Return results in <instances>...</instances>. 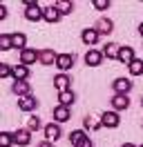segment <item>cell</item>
Returning a JSON list of instances; mask_svg holds the SVG:
<instances>
[{
  "instance_id": "6da1fadb",
  "label": "cell",
  "mask_w": 143,
  "mask_h": 147,
  "mask_svg": "<svg viewBox=\"0 0 143 147\" xmlns=\"http://www.w3.org/2000/svg\"><path fill=\"white\" fill-rule=\"evenodd\" d=\"M43 11L40 9V5L34 2V0H25V18L29 22H38V20H43Z\"/></svg>"
},
{
  "instance_id": "7a4b0ae2",
  "label": "cell",
  "mask_w": 143,
  "mask_h": 147,
  "mask_svg": "<svg viewBox=\"0 0 143 147\" xmlns=\"http://www.w3.org/2000/svg\"><path fill=\"white\" fill-rule=\"evenodd\" d=\"M101 123H103V127L114 129L121 125V116H118V111H103L101 114Z\"/></svg>"
},
{
  "instance_id": "3957f363",
  "label": "cell",
  "mask_w": 143,
  "mask_h": 147,
  "mask_svg": "<svg viewBox=\"0 0 143 147\" xmlns=\"http://www.w3.org/2000/svg\"><path fill=\"white\" fill-rule=\"evenodd\" d=\"M45 140H49V143H56L58 138L63 136V129L58 123H49V125H45Z\"/></svg>"
},
{
  "instance_id": "277c9868",
  "label": "cell",
  "mask_w": 143,
  "mask_h": 147,
  "mask_svg": "<svg viewBox=\"0 0 143 147\" xmlns=\"http://www.w3.org/2000/svg\"><path fill=\"white\" fill-rule=\"evenodd\" d=\"M74 54H58V60H56V67L61 69V74H67L74 67Z\"/></svg>"
},
{
  "instance_id": "5b68a950",
  "label": "cell",
  "mask_w": 143,
  "mask_h": 147,
  "mask_svg": "<svg viewBox=\"0 0 143 147\" xmlns=\"http://www.w3.org/2000/svg\"><path fill=\"white\" fill-rule=\"evenodd\" d=\"M98 36H101V34H98L94 27H87V29H83V34H80V40H83V42H85L87 47H94V45L98 42Z\"/></svg>"
},
{
  "instance_id": "8992f818",
  "label": "cell",
  "mask_w": 143,
  "mask_h": 147,
  "mask_svg": "<svg viewBox=\"0 0 143 147\" xmlns=\"http://www.w3.org/2000/svg\"><path fill=\"white\" fill-rule=\"evenodd\" d=\"M11 89H14V94H16V96H20V98L31 96V85L27 83V80H14Z\"/></svg>"
},
{
  "instance_id": "52a82bcc",
  "label": "cell",
  "mask_w": 143,
  "mask_h": 147,
  "mask_svg": "<svg viewBox=\"0 0 143 147\" xmlns=\"http://www.w3.org/2000/svg\"><path fill=\"white\" fill-rule=\"evenodd\" d=\"M112 87H114V94H130V89H132V80L130 78H116L114 83H112Z\"/></svg>"
},
{
  "instance_id": "ba28073f",
  "label": "cell",
  "mask_w": 143,
  "mask_h": 147,
  "mask_svg": "<svg viewBox=\"0 0 143 147\" xmlns=\"http://www.w3.org/2000/svg\"><path fill=\"white\" fill-rule=\"evenodd\" d=\"M69 83H72V78L67 76V74H58V76L54 78V87L58 89V94L69 92V89H72V87H69Z\"/></svg>"
},
{
  "instance_id": "9c48e42d",
  "label": "cell",
  "mask_w": 143,
  "mask_h": 147,
  "mask_svg": "<svg viewBox=\"0 0 143 147\" xmlns=\"http://www.w3.org/2000/svg\"><path fill=\"white\" fill-rule=\"evenodd\" d=\"M36 107H38V98H34V96L18 98V109H20V111H34Z\"/></svg>"
},
{
  "instance_id": "30bf717a",
  "label": "cell",
  "mask_w": 143,
  "mask_h": 147,
  "mask_svg": "<svg viewBox=\"0 0 143 147\" xmlns=\"http://www.w3.org/2000/svg\"><path fill=\"white\" fill-rule=\"evenodd\" d=\"M103 51H98V49H89L87 54H85V63L89 65V67H98V65L103 63Z\"/></svg>"
},
{
  "instance_id": "8fae6325",
  "label": "cell",
  "mask_w": 143,
  "mask_h": 147,
  "mask_svg": "<svg viewBox=\"0 0 143 147\" xmlns=\"http://www.w3.org/2000/svg\"><path fill=\"white\" fill-rule=\"evenodd\" d=\"M36 60H38V51L36 49H22L20 51V65H25V67H29V65H34Z\"/></svg>"
},
{
  "instance_id": "7c38bea8",
  "label": "cell",
  "mask_w": 143,
  "mask_h": 147,
  "mask_svg": "<svg viewBox=\"0 0 143 147\" xmlns=\"http://www.w3.org/2000/svg\"><path fill=\"white\" fill-rule=\"evenodd\" d=\"M38 60H40V65H56L58 54H54V49H40L38 51Z\"/></svg>"
},
{
  "instance_id": "4fadbf2b",
  "label": "cell",
  "mask_w": 143,
  "mask_h": 147,
  "mask_svg": "<svg viewBox=\"0 0 143 147\" xmlns=\"http://www.w3.org/2000/svg\"><path fill=\"white\" fill-rule=\"evenodd\" d=\"M112 107L114 111H123L130 107V98L125 96V94H114V98H112Z\"/></svg>"
},
{
  "instance_id": "5bb4252c",
  "label": "cell",
  "mask_w": 143,
  "mask_h": 147,
  "mask_svg": "<svg viewBox=\"0 0 143 147\" xmlns=\"http://www.w3.org/2000/svg\"><path fill=\"white\" fill-rule=\"evenodd\" d=\"M69 107H63V105H58V107H54V123H67L69 120Z\"/></svg>"
},
{
  "instance_id": "9a60e30c",
  "label": "cell",
  "mask_w": 143,
  "mask_h": 147,
  "mask_svg": "<svg viewBox=\"0 0 143 147\" xmlns=\"http://www.w3.org/2000/svg\"><path fill=\"white\" fill-rule=\"evenodd\" d=\"M29 140H31V131L29 129H18V131H14V143L20 147L29 145Z\"/></svg>"
},
{
  "instance_id": "2e32d148",
  "label": "cell",
  "mask_w": 143,
  "mask_h": 147,
  "mask_svg": "<svg viewBox=\"0 0 143 147\" xmlns=\"http://www.w3.org/2000/svg\"><path fill=\"white\" fill-rule=\"evenodd\" d=\"M94 29H96L98 34H112V31H114V22L110 18H98V22L94 25Z\"/></svg>"
},
{
  "instance_id": "e0dca14e",
  "label": "cell",
  "mask_w": 143,
  "mask_h": 147,
  "mask_svg": "<svg viewBox=\"0 0 143 147\" xmlns=\"http://www.w3.org/2000/svg\"><path fill=\"white\" fill-rule=\"evenodd\" d=\"M118 54H121V45H116V42H107L103 49V56L110 60H118Z\"/></svg>"
},
{
  "instance_id": "ac0fdd59",
  "label": "cell",
  "mask_w": 143,
  "mask_h": 147,
  "mask_svg": "<svg viewBox=\"0 0 143 147\" xmlns=\"http://www.w3.org/2000/svg\"><path fill=\"white\" fill-rule=\"evenodd\" d=\"M43 20H45V22H49V25H54V22L61 20V13H58V9L52 5V7H47V9L43 11Z\"/></svg>"
},
{
  "instance_id": "d6986e66",
  "label": "cell",
  "mask_w": 143,
  "mask_h": 147,
  "mask_svg": "<svg viewBox=\"0 0 143 147\" xmlns=\"http://www.w3.org/2000/svg\"><path fill=\"white\" fill-rule=\"evenodd\" d=\"M54 7L58 9V13H61V16H67V13H72V11H74V5H72V2H67V0H56V2H54Z\"/></svg>"
},
{
  "instance_id": "ffe728a7",
  "label": "cell",
  "mask_w": 143,
  "mask_h": 147,
  "mask_svg": "<svg viewBox=\"0 0 143 147\" xmlns=\"http://www.w3.org/2000/svg\"><path fill=\"white\" fill-rule=\"evenodd\" d=\"M11 42H14V49H27V36L25 34H11Z\"/></svg>"
},
{
  "instance_id": "44dd1931",
  "label": "cell",
  "mask_w": 143,
  "mask_h": 147,
  "mask_svg": "<svg viewBox=\"0 0 143 147\" xmlns=\"http://www.w3.org/2000/svg\"><path fill=\"white\" fill-rule=\"evenodd\" d=\"M27 78H29V67L16 65L14 67V80H27Z\"/></svg>"
},
{
  "instance_id": "7402d4cb",
  "label": "cell",
  "mask_w": 143,
  "mask_h": 147,
  "mask_svg": "<svg viewBox=\"0 0 143 147\" xmlns=\"http://www.w3.org/2000/svg\"><path fill=\"white\" fill-rule=\"evenodd\" d=\"M118 60L125 65H130L134 60V49L132 47H121V54H118Z\"/></svg>"
},
{
  "instance_id": "603a6c76",
  "label": "cell",
  "mask_w": 143,
  "mask_h": 147,
  "mask_svg": "<svg viewBox=\"0 0 143 147\" xmlns=\"http://www.w3.org/2000/svg\"><path fill=\"white\" fill-rule=\"evenodd\" d=\"M85 138H87V134H85L83 129H74V131H72V134H69V143H72V145H74V147H78L80 143L85 140Z\"/></svg>"
},
{
  "instance_id": "cb8c5ba5",
  "label": "cell",
  "mask_w": 143,
  "mask_h": 147,
  "mask_svg": "<svg viewBox=\"0 0 143 147\" xmlns=\"http://www.w3.org/2000/svg\"><path fill=\"white\" fill-rule=\"evenodd\" d=\"M127 69H130V74H132V76H143V60L134 58L132 63L127 65Z\"/></svg>"
},
{
  "instance_id": "d4e9b609",
  "label": "cell",
  "mask_w": 143,
  "mask_h": 147,
  "mask_svg": "<svg viewBox=\"0 0 143 147\" xmlns=\"http://www.w3.org/2000/svg\"><path fill=\"white\" fill-rule=\"evenodd\" d=\"M74 98H76V96H74V92H63V94H58V100H61V105L63 107H69L72 102H74Z\"/></svg>"
},
{
  "instance_id": "484cf974",
  "label": "cell",
  "mask_w": 143,
  "mask_h": 147,
  "mask_svg": "<svg viewBox=\"0 0 143 147\" xmlns=\"http://www.w3.org/2000/svg\"><path fill=\"white\" fill-rule=\"evenodd\" d=\"M0 49H2V51H9V49H14V42H11V34H2V36H0Z\"/></svg>"
},
{
  "instance_id": "4316f807",
  "label": "cell",
  "mask_w": 143,
  "mask_h": 147,
  "mask_svg": "<svg viewBox=\"0 0 143 147\" xmlns=\"http://www.w3.org/2000/svg\"><path fill=\"white\" fill-rule=\"evenodd\" d=\"M40 127H43L40 118H38V116H29V120H27V129H29V131H38ZM43 129H45V127H43Z\"/></svg>"
},
{
  "instance_id": "83f0119b",
  "label": "cell",
  "mask_w": 143,
  "mask_h": 147,
  "mask_svg": "<svg viewBox=\"0 0 143 147\" xmlns=\"http://www.w3.org/2000/svg\"><path fill=\"white\" fill-rule=\"evenodd\" d=\"M83 125H85V129H101L103 127V123H101V120H94L92 116H85Z\"/></svg>"
},
{
  "instance_id": "f1b7e54d",
  "label": "cell",
  "mask_w": 143,
  "mask_h": 147,
  "mask_svg": "<svg viewBox=\"0 0 143 147\" xmlns=\"http://www.w3.org/2000/svg\"><path fill=\"white\" fill-rule=\"evenodd\" d=\"M11 145H14V134L2 131V134H0V147H11Z\"/></svg>"
},
{
  "instance_id": "f546056e",
  "label": "cell",
  "mask_w": 143,
  "mask_h": 147,
  "mask_svg": "<svg viewBox=\"0 0 143 147\" xmlns=\"http://www.w3.org/2000/svg\"><path fill=\"white\" fill-rule=\"evenodd\" d=\"M0 78H14V69L7 63H0Z\"/></svg>"
},
{
  "instance_id": "4dcf8cb0",
  "label": "cell",
  "mask_w": 143,
  "mask_h": 147,
  "mask_svg": "<svg viewBox=\"0 0 143 147\" xmlns=\"http://www.w3.org/2000/svg\"><path fill=\"white\" fill-rule=\"evenodd\" d=\"M94 7L98 11H105V9H110V0H94Z\"/></svg>"
},
{
  "instance_id": "1f68e13d",
  "label": "cell",
  "mask_w": 143,
  "mask_h": 147,
  "mask_svg": "<svg viewBox=\"0 0 143 147\" xmlns=\"http://www.w3.org/2000/svg\"><path fill=\"white\" fill-rule=\"evenodd\" d=\"M5 18H7V7L0 5V20H5Z\"/></svg>"
},
{
  "instance_id": "d6a6232c",
  "label": "cell",
  "mask_w": 143,
  "mask_h": 147,
  "mask_svg": "<svg viewBox=\"0 0 143 147\" xmlns=\"http://www.w3.org/2000/svg\"><path fill=\"white\" fill-rule=\"evenodd\" d=\"M78 147H94V143H92V140H89V136H87V138H85V140H83Z\"/></svg>"
},
{
  "instance_id": "836d02e7",
  "label": "cell",
  "mask_w": 143,
  "mask_h": 147,
  "mask_svg": "<svg viewBox=\"0 0 143 147\" xmlns=\"http://www.w3.org/2000/svg\"><path fill=\"white\" fill-rule=\"evenodd\" d=\"M38 147H54V143H49V140H45V143H40Z\"/></svg>"
},
{
  "instance_id": "e575fe53",
  "label": "cell",
  "mask_w": 143,
  "mask_h": 147,
  "mask_svg": "<svg viewBox=\"0 0 143 147\" xmlns=\"http://www.w3.org/2000/svg\"><path fill=\"white\" fill-rule=\"evenodd\" d=\"M121 147H136V145H132V143H123Z\"/></svg>"
},
{
  "instance_id": "d590c367",
  "label": "cell",
  "mask_w": 143,
  "mask_h": 147,
  "mask_svg": "<svg viewBox=\"0 0 143 147\" xmlns=\"http://www.w3.org/2000/svg\"><path fill=\"white\" fill-rule=\"evenodd\" d=\"M139 34H141V36H143V22H141V25H139Z\"/></svg>"
},
{
  "instance_id": "8d00e7d4",
  "label": "cell",
  "mask_w": 143,
  "mask_h": 147,
  "mask_svg": "<svg viewBox=\"0 0 143 147\" xmlns=\"http://www.w3.org/2000/svg\"><path fill=\"white\" fill-rule=\"evenodd\" d=\"M141 107H143V98H141Z\"/></svg>"
},
{
  "instance_id": "74e56055",
  "label": "cell",
  "mask_w": 143,
  "mask_h": 147,
  "mask_svg": "<svg viewBox=\"0 0 143 147\" xmlns=\"http://www.w3.org/2000/svg\"><path fill=\"white\" fill-rule=\"evenodd\" d=\"M141 147H143V145H141Z\"/></svg>"
}]
</instances>
